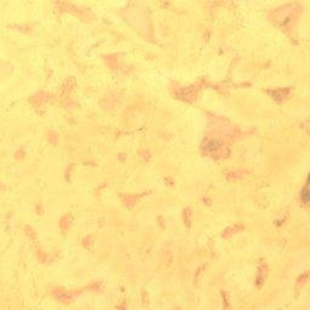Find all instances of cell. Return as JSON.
<instances>
[{"label": "cell", "instance_id": "6da1fadb", "mask_svg": "<svg viewBox=\"0 0 310 310\" xmlns=\"http://www.w3.org/2000/svg\"><path fill=\"white\" fill-rule=\"evenodd\" d=\"M301 198H302V200H303V202H304V204H307V202L309 201V189H308V179H307V183H305V185H304V188H303V190H302Z\"/></svg>", "mask_w": 310, "mask_h": 310}]
</instances>
